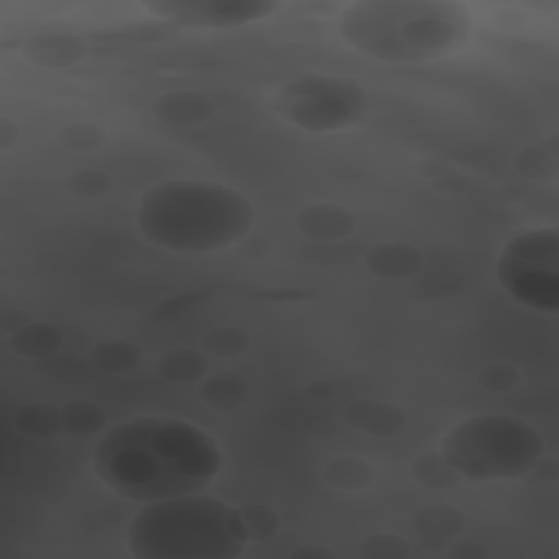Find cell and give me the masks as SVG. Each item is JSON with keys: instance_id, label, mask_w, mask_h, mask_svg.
<instances>
[{"instance_id": "obj_1", "label": "cell", "mask_w": 559, "mask_h": 559, "mask_svg": "<svg viewBox=\"0 0 559 559\" xmlns=\"http://www.w3.org/2000/svg\"><path fill=\"white\" fill-rule=\"evenodd\" d=\"M223 465L218 441L205 428L144 415L111 426L92 452V474L118 498L148 504L207 491Z\"/></svg>"}, {"instance_id": "obj_2", "label": "cell", "mask_w": 559, "mask_h": 559, "mask_svg": "<svg viewBox=\"0 0 559 559\" xmlns=\"http://www.w3.org/2000/svg\"><path fill=\"white\" fill-rule=\"evenodd\" d=\"M255 223L251 199L223 181L177 177L151 186L135 205L140 236L159 249L197 255L238 245Z\"/></svg>"}, {"instance_id": "obj_3", "label": "cell", "mask_w": 559, "mask_h": 559, "mask_svg": "<svg viewBox=\"0 0 559 559\" xmlns=\"http://www.w3.org/2000/svg\"><path fill=\"white\" fill-rule=\"evenodd\" d=\"M474 13L456 0H358L338 13V37L382 63H426L465 46Z\"/></svg>"}, {"instance_id": "obj_4", "label": "cell", "mask_w": 559, "mask_h": 559, "mask_svg": "<svg viewBox=\"0 0 559 559\" xmlns=\"http://www.w3.org/2000/svg\"><path fill=\"white\" fill-rule=\"evenodd\" d=\"M249 539L242 511L207 491L140 504L124 528L135 559H236Z\"/></svg>"}, {"instance_id": "obj_5", "label": "cell", "mask_w": 559, "mask_h": 559, "mask_svg": "<svg viewBox=\"0 0 559 559\" xmlns=\"http://www.w3.org/2000/svg\"><path fill=\"white\" fill-rule=\"evenodd\" d=\"M439 454L459 478L513 480L539 465L544 441L537 428L520 417L485 413L454 424L441 439Z\"/></svg>"}, {"instance_id": "obj_6", "label": "cell", "mask_w": 559, "mask_h": 559, "mask_svg": "<svg viewBox=\"0 0 559 559\" xmlns=\"http://www.w3.org/2000/svg\"><path fill=\"white\" fill-rule=\"evenodd\" d=\"M496 280L520 306L544 314L559 310V234L533 227L511 236L498 260Z\"/></svg>"}, {"instance_id": "obj_7", "label": "cell", "mask_w": 559, "mask_h": 559, "mask_svg": "<svg viewBox=\"0 0 559 559\" xmlns=\"http://www.w3.org/2000/svg\"><path fill=\"white\" fill-rule=\"evenodd\" d=\"M369 96L360 83L345 76L304 74L284 83L273 96L275 114L288 124L328 133L362 120Z\"/></svg>"}, {"instance_id": "obj_8", "label": "cell", "mask_w": 559, "mask_h": 559, "mask_svg": "<svg viewBox=\"0 0 559 559\" xmlns=\"http://www.w3.org/2000/svg\"><path fill=\"white\" fill-rule=\"evenodd\" d=\"M142 9L177 28L229 31L264 22L282 4L275 0H148Z\"/></svg>"}, {"instance_id": "obj_9", "label": "cell", "mask_w": 559, "mask_h": 559, "mask_svg": "<svg viewBox=\"0 0 559 559\" xmlns=\"http://www.w3.org/2000/svg\"><path fill=\"white\" fill-rule=\"evenodd\" d=\"M325 480L341 491H360L371 485L373 467L358 456H341L325 467Z\"/></svg>"}, {"instance_id": "obj_10", "label": "cell", "mask_w": 559, "mask_h": 559, "mask_svg": "<svg viewBox=\"0 0 559 559\" xmlns=\"http://www.w3.org/2000/svg\"><path fill=\"white\" fill-rule=\"evenodd\" d=\"M336 210H338L336 205H328V212H325L328 216L323 218L321 212H319V205L306 207L304 214L299 216V229H301L304 234H308L310 238H323V231H328V234H325L328 238H334V236H338V234L352 231L354 221H352V216H349L347 210H345L343 214H338L336 218L330 221V216H332Z\"/></svg>"}, {"instance_id": "obj_11", "label": "cell", "mask_w": 559, "mask_h": 559, "mask_svg": "<svg viewBox=\"0 0 559 559\" xmlns=\"http://www.w3.org/2000/svg\"><path fill=\"white\" fill-rule=\"evenodd\" d=\"M96 354H105V358L96 360V362L100 365V369H109V371L131 369L138 360L135 349L124 343H105V345L96 347Z\"/></svg>"}, {"instance_id": "obj_12", "label": "cell", "mask_w": 559, "mask_h": 559, "mask_svg": "<svg viewBox=\"0 0 559 559\" xmlns=\"http://www.w3.org/2000/svg\"><path fill=\"white\" fill-rule=\"evenodd\" d=\"M68 186L74 194H83V197L103 194L107 190V177L96 170H85V173H76L72 181H68Z\"/></svg>"}]
</instances>
